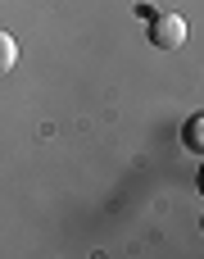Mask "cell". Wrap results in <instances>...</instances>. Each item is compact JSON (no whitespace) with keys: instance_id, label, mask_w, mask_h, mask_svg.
I'll return each instance as SVG.
<instances>
[{"instance_id":"cell-1","label":"cell","mask_w":204,"mask_h":259,"mask_svg":"<svg viewBox=\"0 0 204 259\" xmlns=\"http://www.w3.org/2000/svg\"><path fill=\"white\" fill-rule=\"evenodd\" d=\"M150 46H159V50H182V46H186V18H182V14H155V18H150Z\"/></svg>"},{"instance_id":"cell-2","label":"cell","mask_w":204,"mask_h":259,"mask_svg":"<svg viewBox=\"0 0 204 259\" xmlns=\"http://www.w3.org/2000/svg\"><path fill=\"white\" fill-rule=\"evenodd\" d=\"M182 141H186V150H191V155H200V150H204V118H200V114H191V118H186Z\"/></svg>"},{"instance_id":"cell-3","label":"cell","mask_w":204,"mask_h":259,"mask_svg":"<svg viewBox=\"0 0 204 259\" xmlns=\"http://www.w3.org/2000/svg\"><path fill=\"white\" fill-rule=\"evenodd\" d=\"M18 64V41H14V32H0V73H9Z\"/></svg>"}]
</instances>
